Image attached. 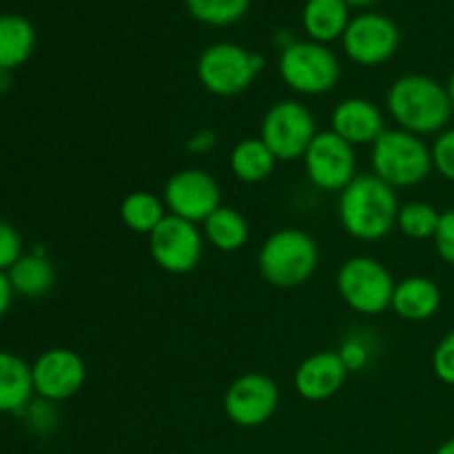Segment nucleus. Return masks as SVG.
<instances>
[{"label":"nucleus","mask_w":454,"mask_h":454,"mask_svg":"<svg viewBox=\"0 0 454 454\" xmlns=\"http://www.w3.org/2000/svg\"><path fill=\"white\" fill-rule=\"evenodd\" d=\"M397 193L375 173H359L340 193L337 213L341 229L359 242L384 239L397 226Z\"/></svg>","instance_id":"f257e3e1"},{"label":"nucleus","mask_w":454,"mask_h":454,"mask_svg":"<svg viewBox=\"0 0 454 454\" xmlns=\"http://www.w3.org/2000/svg\"><path fill=\"white\" fill-rule=\"evenodd\" d=\"M386 106L399 129L419 137L442 131L452 114L446 87L421 74H406L395 80L386 96Z\"/></svg>","instance_id":"f03ea898"},{"label":"nucleus","mask_w":454,"mask_h":454,"mask_svg":"<svg viewBox=\"0 0 454 454\" xmlns=\"http://www.w3.org/2000/svg\"><path fill=\"white\" fill-rule=\"evenodd\" d=\"M317 266V242L300 229L275 231L257 253V269L262 278L275 288L301 286L313 278Z\"/></svg>","instance_id":"7ed1b4c3"},{"label":"nucleus","mask_w":454,"mask_h":454,"mask_svg":"<svg viewBox=\"0 0 454 454\" xmlns=\"http://www.w3.org/2000/svg\"><path fill=\"white\" fill-rule=\"evenodd\" d=\"M372 173L393 189L421 184L433 171V149L415 133L386 129L372 145Z\"/></svg>","instance_id":"20e7f679"},{"label":"nucleus","mask_w":454,"mask_h":454,"mask_svg":"<svg viewBox=\"0 0 454 454\" xmlns=\"http://www.w3.org/2000/svg\"><path fill=\"white\" fill-rule=\"evenodd\" d=\"M264 56L235 43H217L204 49L198 60V78L208 93L233 98L247 91L264 69Z\"/></svg>","instance_id":"39448f33"},{"label":"nucleus","mask_w":454,"mask_h":454,"mask_svg":"<svg viewBox=\"0 0 454 454\" xmlns=\"http://www.w3.org/2000/svg\"><path fill=\"white\" fill-rule=\"evenodd\" d=\"M393 273L371 255H355L337 273V291L344 304L359 315H381L393 304Z\"/></svg>","instance_id":"423d86ee"},{"label":"nucleus","mask_w":454,"mask_h":454,"mask_svg":"<svg viewBox=\"0 0 454 454\" xmlns=\"http://www.w3.org/2000/svg\"><path fill=\"white\" fill-rule=\"evenodd\" d=\"M279 75L300 96H324L340 82L341 67L335 53L319 43L293 40L279 56Z\"/></svg>","instance_id":"0eeeda50"},{"label":"nucleus","mask_w":454,"mask_h":454,"mask_svg":"<svg viewBox=\"0 0 454 454\" xmlns=\"http://www.w3.org/2000/svg\"><path fill=\"white\" fill-rule=\"evenodd\" d=\"M315 115L300 100H279L264 114L260 137L266 142L278 162H295L317 136Z\"/></svg>","instance_id":"6e6552de"},{"label":"nucleus","mask_w":454,"mask_h":454,"mask_svg":"<svg viewBox=\"0 0 454 454\" xmlns=\"http://www.w3.org/2000/svg\"><path fill=\"white\" fill-rule=\"evenodd\" d=\"M301 160L309 182L324 193H341L359 176L355 146L331 129L315 136Z\"/></svg>","instance_id":"1a4fd4ad"},{"label":"nucleus","mask_w":454,"mask_h":454,"mask_svg":"<svg viewBox=\"0 0 454 454\" xmlns=\"http://www.w3.org/2000/svg\"><path fill=\"white\" fill-rule=\"evenodd\" d=\"M149 253L164 273L186 275L202 260L204 233L193 222L167 215L149 235Z\"/></svg>","instance_id":"9d476101"},{"label":"nucleus","mask_w":454,"mask_h":454,"mask_svg":"<svg viewBox=\"0 0 454 454\" xmlns=\"http://www.w3.org/2000/svg\"><path fill=\"white\" fill-rule=\"evenodd\" d=\"M162 200L168 215L204 224L222 207V191L211 173L191 167L168 177Z\"/></svg>","instance_id":"9b49d317"},{"label":"nucleus","mask_w":454,"mask_h":454,"mask_svg":"<svg viewBox=\"0 0 454 454\" xmlns=\"http://www.w3.org/2000/svg\"><path fill=\"white\" fill-rule=\"evenodd\" d=\"M279 388L264 372L238 377L224 393V412L239 428H260L278 412Z\"/></svg>","instance_id":"f8f14e48"},{"label":"nucleus","mask_w":454,"mask_h":454,"mask_svg":"<svg viewBox=\"0 0 454 454\" xmlns=\"http://www.w3.org/2000/svg\"><path fill=\"white\" fill-rule=\"evenodd\" d=\"M35 397L60 403L75 397L87 381V364L75 350L49 348L31 364Z\"/></svg>","instance_id":"ddd939ff"},{"label":"nucleus","mask_w":454,"mask_h":454,"mask_svg":"<svg viewBox=\"0 0 454 454\" xmlns=\"http://www.w3.org/2000/svg\"><path fill=\"white\" fill-rule=\"evenodd\" d=\"M346 56L362 67H377L397 53L399 29L381 13H362L353 18L341 35Z\"/></svg>","instance_id":"4468645a"},{"label":"nucleus","mask_w":454,"mask_h":454,"mask_svg":"<svg viewBox=\"0 0 454 454\" xmlns=\"http://www.w3.org/2000/svg\"><path fill=\"white\" fill-rule=\"evenodd\" d=\"M346 377L348 371L341 364L337 350H322L306 357L297 366L293 386L306 402H326L340 393L341 386L346 384Z\"/></svg>","instance_id":"2eb2a0df"},{"label":"nucleus","mask_w":454,"mask_h":454,"mask_svg":"<svg viewBox=\"0 0 454 454\" xmlns=\"http://www.w3.org/2000/svg\"><path fill=\"white\" fill-rule=\"evenodd\" d=\"M331 131L355 149L366 145L372 146L386 131V118L375 102L366 98H346L333 109Z\"/></svg>","instance_id":"dca6fc26"},{"label":"nucleus","mask_w":454,"mask_h":454,"mask_svg":"<svg viewBox=\"0 0 454 454\" xmlns=\"http://www.w3.org/2000/svg\"><path fill=\"white\" fill-rule=\"evenodd\" d=\"M34 397L31 364H27L20 355L12 350H0V412L22 415Z\"/></svg>","instance_id":"f3484780"},{"label":"nucleus","mask_w":454,"mask_h":454,"mask_svg":"<svg viewBox=\"0 0 454 454\" xmlns=\"http://www.w3.org/2000/svg\"><path fill=\"white\" fill-rule=\"evenodd\" d=\"M442 306V291L424 275H412L395 284L390 309L406 322H426Z\"/></svg>","instance_id":"a211bd4d"},{"label":"nucleus","mask_w":454,"mask_h":454,"mask_svg":"<svg viewBox=\"0 0 454 454\" xmlns=\"http://www.w3.org/2000/svg\"><path fill=\"white\" fill-rule=\"evenodd\" d=\"M7 278L13 293L29 297V300H38V297L47 295L56 284V269L49 262L44 248H35V251L25 253L7 270Z\"/></svg>","instance_id":"6ab92c4d"},{"label":"nucleus","mask_w":454,"mask_h":454,"mask_svg":"<svg viewBox=\"0 0 454 454\" xmlns=\"http://www.w3.org/2000/svg\"><path fill=\"white\" fill-rule=\"evenodd\" d=\"M231 171L244 184H260V182L269 180L275 171L278 158L273 151L266 146L262 137H247L239 140L231 151Z\"/></svg>","instance_id":"aec40b11"},{"label":"nucleus","mask_w":454,"mask_h":454,"mask_svg":"<svg viewBox=\"0 0 454 454\" xmlns=\"http://www.w3.org/2000/svg\"><path fill=\"white\" fill-rule=\"evenodd\" d=\"M204 239L220 253H238L247 247L251 238L248 222L238 208L222 204L211 217L202 224Z\"/></svg>","instance_id":"412c9836"},{"label":"nucleus","mask_w":454,"mask_h":454,"mask_svg":"<svg viewBox=\"0 0 454 454\" xmlns=\"http://www.w3.org/2000/svg\"><path fill=\"white\" fill-rule=\"evenodd\" d=\"M348 22L346 0H309L304 7V29L313 43L326 44L341 38Z\"/></svg>","instance_id":"4be33fe9"},{"label":"nucleus","mask_w":454,"mask_h":454,"mask_svg":"<svg viewBox=\"0 0 454 454\" xmlns=\"http://www.w3.org/2000/svg\"><path fill=\"white\" fill-rule=\"evenodd\" d=\"M35 47V31L27 18L16 13L0 16V69L13 71L25 65Z\"/></svg>","instance_id":"5701e85b"},{"label":"nucleus","mask_w":454,"mask_h":454,"mask_svg":"<svg viewBox=\"0 0 454 454\" xmlns=\"http://www.w3.org/2000/svg\"><path fill=\"white\" fill-rule=\"evenodd\" d=\"M167 204L151 191H133L120 204V217L131 229L133 233H140L149 238L155 226L167 217Z\"/></svg>","instance_id":"b1692460"},{"label":"nucleus","mask_w":454,"mask_h":454,"mask_svg":"<svg viewBox=\"0 0 454 454\" xmlns=\"http://www.w3.org/2000/svg\"><path fill=\"white\" fill-rule=\"evenodd\" d=\"M442 213L428 202H408L399 208L397 229L411 239H430L437 233Z\"/></svg>","instance_id":"393cba45"},{"label":"nucleus","mask_w":454,"mask_h":454,"mask_svg":"<svg viewBox=\"0 0 454 454\" xmlns=\"http://www.w3.org/2000/svg\"><path fill=\"white\" fill-rule=\"evenodd\" d=\"M251 0H186L191 16L204 25L226 27L248 12Z\"/></svg>","instance_id":"a878e982"},{"label":"nucleus","mask_w":454,"mask_h":454,"mask_svg":"<svg viewBox=\"0 0 454 454\" xmlns=\"http://www.w3.org/2000/svg\"><path fill=\"white\" fill-rule=\"evenodd\" d=\"M53 406H56V403L44 402V399H34L20 415L22 419H25L27 428L35 434L53 433L58 424V412Z\"/></svg>","instance_id":"bb28decb"},{"label":"nucleus","mask_w":454,"mask_h":454,"mask_svg":"<svg viewBox=\"0 0 454 454\" xmlns=\"http://www.w3.org/2000/svg\"><path fill=\"white\" fill-rule=\"evenodd\" d=\"M337 355H340V359H341V364L346 366V371L359 372V371H364L368 364H371L372 348L368 346V341L364 340L362 335H350L348 340H344V344L340 346Z\"/></svg>","instance_id":"cd10ccee"},{"label":"nucleus","mask_w":454,"mask_h":454,"mask_svg":"<svg viewBox=\"0 0 454 454\" xmlns=\"http://www.w3.org/2000/svg\"><path fill=\"white\" fill-rule=\"evenodd\" d=\"M22 255L25 253H22V238L18 229L9 222L0 220V270L7 273Z\"/></svg>","instance_id":"c85d7f7f"},{"label":"nucleus","mask_w":454,"mask_h":454,"mask_svg":"<svg viewBox=\"0 0 454 454\" xmlns=\"http://www.w3.org/2000/svg\"><path fill=\"white\" fill-rule=\"evenodd\" d=\"M433 167L446 180L454 182V129L439 133L433 145Z\"/></svg>","instance_id":"c756f323"},{"label":"nucleus","mask_w":454,"mask_h":454,"mask_svg":"<svg viewBox=\"0 0 454 454\" xmlns=\"http://www.w3.org/2000/svg\"><path fill=\"white\" fill-rule=\"evenodd\" d=\"M433 371L439 381L454 386V331L448 333L433 355Z\"/></svg>","instance_id":"7c9ffc66"},{"label":"nucleus","mask_w":454,"mask_h":454,"mask_svg":"<svg viewBox=\"0 0 454 454\" xmlns=\"http://www.w3.org/2000/svg\"><path fill=\"white\" fill-rule=\"evenodd\" d=\"M434 247H437L439 257H442L446 264L454 266V208L442 213V220H439L437 233H434Z\"/></svg>","instance_id":"2f4dec72"},{"label":"nucleus","mask_w":454,"mask_h":454,"mask_svg":"<svg viewBox=\"0 0 454 454\" xmlns=\"http://www.w3.org/2000/svg\"><path fill=\"white\" fill-rule=\"evenodd\" d=\"M215 133L211 129H202V131H195L184 146L189 153H208L215 146Z\"/></svg>","instance_id":"473e14b6"},{"label":"nucleus","mask_w":454,"mask_h":454,"mask_svg":"<svg viewBox=\"0 0 454 454\" xmlns=\"http://www.w3.org/2000/svg\"><path fill=\"white\" fill-rule=\"evenodd\" d=\"M13 295H16V293H13L12 284H9L7 273H3V270H0V319H3L4 315H7V310L12 309Z\"/></svg>","instance_id":"72a5a7b5"},{"label":"nucleus","mask_w":454,"mask_h":454,"mask_svg":"<svg viewBox=\"0 0 454 454\" xmlns=\"http://www.w3.org/2000/svg\"><path fill=\"white\" fill-rule=\"evenodd\" d=\"M12 89V71L0 69V93L9 91Z\"/></svg>","instance_id":"f704fd0d"},{"label":"nucleus","mask_w":454,"mask_h":454,"mask_svg":"<svg viewBox=\"0 0 454 454\" xmlns=\"http://www.w3.org/2000/svg\"><path fill=\"white\" fill-rule=\"evenodd\" d=\"M434 454H454V437L448 439V442H443Z\"/></svg>","instance_id":"c9c22d12"},{"label":"nucleus","mask_w":454,"mask_h":454,"mask_svg":"<svg viewBox=\"0 0 454 454\" xmlns=\"http://www.w3.org/2000/svg\"><path fill=\"white\" fill-rule=\"evenodd\" d=\"M446 91H448V98H450V105H452V109H454V71H452L450 80H448V87H446Z\"/></svg>","instance_id":"e433bc0d"},{"label":"nucleus","mask_w":454,"mask_h":454,"mask_svg":"<svg viewBox=\"0 0 454 454\" xmlns=\"http://www.w3.org/2000/svg\"><path fill=\"white\" fill-rule=\"evenodd\" d=\"M348 4H355V7H364V4H371V3H377V0H346Z\"/></svg>","instance_id":"4c0bfd02"}]
</instances>
